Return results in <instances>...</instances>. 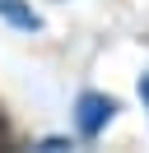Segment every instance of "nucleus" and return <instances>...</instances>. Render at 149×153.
I'll return each mask as SVG.
<instances>
[{"mask_svg":"<svg viewBox=\"0 0 149 153\" xmlns=\"http://www.w3.org/2000/svg\"><path fill=\"white\" fill-rule=\"evenodd\" d=\"M0 134H5V130H0Z\"/></svg>","mask_w":149,"mask_h":153,"instance_id":"4","label":"nucleus"},{"mask_svg":"<svg viewBox=\"0 0 149 153\" xmlns=\"http://www.w3.org/2000/svg\"><path fill=\"white\" fill-rule=\"evenodd\" d=\"M0 14H9V19L23 23V28H37V14H33V10H23L19 0H0Z\"/></svg>","mask_w":149,"mask_h":153,"instance_id":"2","label":"nucleus"},{"mask_svg":"<svg viewBox=\"0 0 149 153\" xmlns=\"http://www.w3.org/2000/svg\"><path fill=\"white\" fill-rule=\"evenodd\" d=\"M74 111H79V116H74V121H79V130H84V134L93 139V134H98L102 125L112 121V111H117V102H112V97H102V93H84Z\"/></svg>","mask_w":149,"mask_h":153,"instance_id":"1","label":"nucleus"},{"mask_svg":"<svg viewBox=\"0 0 149 153\" xmlns=\"http://www.w3.org/2000/svg\"><path fill=\"white\" fill-rule=\"evenodd\" d=\"M140 97H144V102H149V74L140 79Z\"/></svg>","mask_w":149,"mask_h":153,"instance_id":"3","label":"nucleus"}]
</instances>
